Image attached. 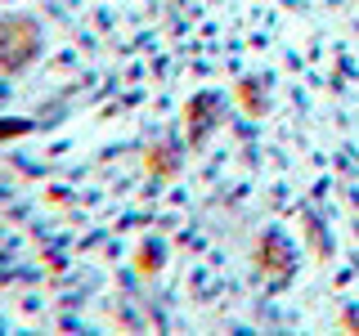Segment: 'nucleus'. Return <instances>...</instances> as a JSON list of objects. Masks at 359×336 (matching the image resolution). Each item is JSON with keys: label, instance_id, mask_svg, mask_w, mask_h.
<instances>
[{"label": "nucleus", "instance_id": "f257e3e1", "mask_svg": "<svg viewBox=\"0 0 359 336\" xmlns=\"http://www.w3.org/2000/svg\"><path fill=\"white\" fill-rule=\"evenodd\" d=\"M41 50V31L32 18H0V67L18 72L22 63H32V54Z\"/></svg>", "mask_w": 359, "mask_h": 336}]
</instances>
